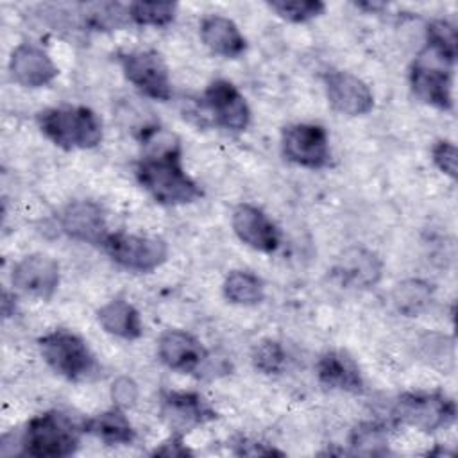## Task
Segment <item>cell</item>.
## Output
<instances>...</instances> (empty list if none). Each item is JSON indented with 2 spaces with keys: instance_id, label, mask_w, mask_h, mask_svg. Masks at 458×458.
Returning a JSON list of instances; mask_svg holds the SVG:
<instances>
[{
  "instance_id": "cell-27",
  "label": "cell",
  "mask_w": 458,
  "mask_h": 458,
  "mask_svg": "<svg viewBox=\"0 0 458 458\" xmlns=\"http://www.w3.org/2000/svg\"><path fill=\"white\" fill-rule=\"evenodd\" d=\"M267 5L283 20L293 23H304L326 11V4L320 0H270Z\"/></svg>"
},
{
  "instance_id": "cell-7",
  "label": "cell",
  "mask_w": 458,
  "mask_h": 458,
  "mask_svg": "<svg viewBox=\"0 0 458 458\" xmlns=\"http://www.w3.org/2000/svg\"><path fill=\"white\" fill-rule=\"evenodd\" d=\"M102 249L116 265L134 272H152L168 258L165 240L154 236L109 233Z\"/></svg>"
},
{
  "instance_id": "cell-13",
  "label": "cell",
  "mask_w": 458,
  "mask_h": 458,
  "mask_svg": "<svg viewBox=\"0 0 458 458\" xmlns=\"http://www.w3.org/2000/svg\"><path fill=\"white\" fill-rule=\"evenodd\" d=\"M324 86L329 106L345 116H363L374 107L370 88L356 75L333 70L324 75Z\"/></svg>"
},
{
  "instance_id": "cell-20",
  "label": "cell",
  "mask_w": 458,
  "mask_h": 458,
  "mask_svg": "<svg viewBox=\"0 0 458 458\" xmlns=\"http://www.w3.org/2000/svg\"><path fill=\"white\" fill-rule=\"evenodd\" d=\"M200 39L213 54L231 59L240 57L247 48V41L236 23L220 14H211L202 20Z\"/></svg>"
},
{
  "instance_id": "cell-24",
  "label": "cell",
  "mask_w": 458,
  "mask_h": 458,
  "mask_svg": "<svg viewBox=\"0 0 458 458\" xmlns=\"http://www.w3.org/2000/svg\"><path fill=\"white\" fill-rule=\"evenodd\" d=\"M224 295L234 304L252 306L263 301V281L247 270H233L224 281Z\"/></svg>"
},
{
  "instance_id": "cell-21",
  "label": "cell",
  "mask_w": 458,
  "mask_h": 458,
  "mask_svg": "<svg viewBox=\"0 0 458 458\" xmlns=\"http://www.w3.org/2000/svg\"><path fill=\"white\" fill-rule=\"evenodd\" d=\"M97 318L104 331L123 340H138L143 335L140 311L125 299H113L97 311Z\"/></svg>"
},
{
  "instance_id": "cell-4",
  "label": "cell",
  "mask_w": 458,
  "mask_h": 458,
  "mask_svg": "<svg viewBox=\"0 0 458 458\" xmlns=\"http://www.w3.org/2000/svg\"><path fill=\"white\" fill-rule=\"evenodd\" d=\"M38 347L47 365L70 381L89 379L98 363L88 344L68 329H54L38 338Z\"/></svg>"
},
{
  "instance_id": "cell-17",
  "label": "cell",
  "mask_w": 458,
  "mask_h": 458,
  "mask_svg": "<svg viewBox=\"0 0 458 458\" xmlns=\"http://www.w3.org/2000/svg\"><path fill=\"white\" fill-rule=\"evenodd\" d=\"M231 224L240 242H243L254 250L270 254L281 243L277 225L265 215L263 209L252 204L236 206L231 216Z\"/></svg>"
},
{
  "instance_id": "cell-18",
  "label": "cell",
  "mask_w": 458,
  "mask_h": 458,
  "mask_svg": "<svg viewBox=\"0 0 458 458\" xmlns=\"http://www.w3.org/2000/svg\"><path fill=\"white\" fill-rule=\"evenodd\" d=\"M381 259L363 247H351L338 258L333 272L347 288H370L381 279Z\"/></svg>"
},
{
  "instance_id": "cell-10",
  "label": "cell",
  "mask_w": 458,
  "mask_h": 458,
  "mask_svg": "<svg viewBox=\"0 0 458 458\" xmlns=\"http://www.w3.org/2000/svg\"><path fill=\"white\" fill-rule=\"evenodd\" d=\"M159 411L174 433L181 435L218 417L215 408L200 394L182 390H161Z\"/></svg>"
},
{
  "instance_id": "cell-26",
  "label": "cell",
  "mask_w": 458,
  "mask_h": 458,
  "mask_svg": "<svg viewBox=\"0 0 458 458\" xmlns=\"http://www.w3.org/2000/svg\"><path fill=\"white\" fill-rule=\"evenodd\" d=\"M177 4L174 2H132L129 4V18L134 25L166 27L175 20Z\"/></svg>"
},
{
  "instance_id": "cell-34",
  "label": "cell",
  "mask_w": 458,
  "mask_h": 458,
  "mask_svg": "<svg viewBox=\"0 0 458 458\" xmlns=\"http://www.w3.org/2000/svg\"><path fill=\"white\" fill-rule=\"evenodd\" d=\"M234 453L236 454H243V456H270V454H283V451L270 447L267 444L256 442V440H249V438H240L234 444Z\"/></svg>"
},
{
  "instance_id": "cell-8",
  "label": "cell",
  "mask_w": 458,
  "mask_h": 458,
  "mask_svg": "<svg viewBox=\"0 0 458 458\" xmlns=\"http://www.w3.org/2000/svg\"><path fill=\"white\" fill-rule=\"evenodd\" d=\"M125 79L143 95L166 102L172 97V82L165 59L156 50H132L118 54Z\"/></svg>"
},
{
  "instance_id": "cell-35",
  "label": "cell",
  "mask_w": 458,
  "mask_h": 458,
  "mask_svg": "<svg viewBox=\"0 0 458 458\" xmlns=\"http://www.w3.org/2000/svg\"><path fill=\"white\" fill-rule=\"evenodd\" d=\"M16 299H14V295L11 297L7 292H4V301H2V311H4V317H11V310H9V306L11 304H14L16 306V302H14Z\"/></svg>"
},
{
  "instance_id": "cell-1",
  "label": "cell",
  "mask_w": 458,
  "mask_h": 458,
  "mask_svg": "<svg viewBox=\"0 0 458 458\" xmlns=\"http://www.w3.org/2000/svg\"><path fill=\"white\" fill-rule=\"evenodd\" d=\"M147 150L138 159L134 174L138 182L165 206L190 204L202 197L199 184L184 172L181 161V147L174 134L156 131L145 138Z\"/></svg>"
},
{
  "instance_id": "cell-12",
  "label": "cell",
  "mask_w": 458,
  "mask_h": 458,
  "mask_svg": "<svg viewBox=\"0 0 458 458\" xmlns=\"http://www.w3.org/2000/svg\"><path fill=\"white\" fill-rule=\"evenodd\" d=\"M204 102L220 127L233 132H242L249 127V104L233 82L225 79L211 81L204 91Z\"/></svg>"
},
{
  "instance_id": "cell-5",
  "label": "cell",
  "mask_w": 458,
  "mask_h": 458,
  "mask_svg": "<svg viewBox=\"0 0 458 458\" xmlns=\"http://www.w3.org/2000/svg\"><path fill=\"white\" fill-rule=\"evenodd\" d=\"M454 59L424 47L410 68V84L422 102L442 109H453V66Z\"/></svg>"
},
{
  "instance_id": "cell-11",
  "label": "cell",
  "mask_w": 458,
  "mask_h": 458,
  "mask_svg": "<svg viewBox=\"0 0 458 458\" xmlns=\"http://www.w3.org/2000/svg\"><path fill=\"white\" fill-rule=\"evenodd\" d=\"M11 283L21 293L48 301L59 286V265L43 252L29 254L13 267Z\"/></svg>"
},
{
  "instance_id": "cell-23",
  "label": "cell",
  "mask_w": 458,
  "mask_h": 458,
  "mask_svg": "<svg viewBox=\"0 0 458 458\" xmlns=\"http://www.w3.org/2000/svg\"><path fill=\"white\" fill-rule=\"evenodd\" d=\"M79 23L88 30H118L131 23L129 5L118 2H88L77 7Z\"/></svg>"
},
{
  "instance_id": "cell-6",
  "label": "cell",
  "mask_w": 458,
  "mask_h": 458,
  "mask_svg": "<svg viewBox=\"0 0 458 458\" xmlns=\"http://www.w3.org/2000/svg\"><path fill=\"white\" fill-rule=\"evenodd\" d=\"M392 415L401 424L433 433L454 420L456 404L440 392H406L395 401Z\"/></svg>"
},
{
  "instance_id": "cell-31",
  "label": "cell",
  "mask_w": 458,
  "mask_h": 458,
  "mask_svg": "<svg viewBox=\"0 0 458 458\" xmlns=\"http://www.w3.org/2000/svg\"><path fill=\"white\" fill-rule=\"evenodd\" d=\"M431 157L440 172L451 179H456V147L451 141H437L431 148Z\"/></svg>"
},
{
  "instance_id": "cell-25",
  "label": "cell",
  "mask_w": 458,
  "mask_h": 458,
  "mask_svg": "<svg viewBox=\"0 0 458 458\" xmlns=\"http://www.w3.org/2000/svg\"><path fill=\"white\" fill-rule=\"evenodd\" d=\"M392 299L401 313L413 317L431 301V284L420 279H406L394 288Z\"/></svg>"
},
{
  "instance_id": "cell-16",
  "label": "cell",
  "mask_w": 458,
  "mask_h": 458,
  "mask_svg": "<svg viewBox=\"0 0 458 458\" xmlns=\"http://www.w3.org/2000/svg\"><path fill=\"white\" fill-rule=\"evenodd\" d=\"M9 72L13 81L23 88L48 86L59 75V68L48 52L34 43H20L13 50Z\"/></svg>"
},
{
  "instance_id": "cell-22",
  "label": "cell",
  "mask_w": 458,
  "mask_h": 458,
  "mask_svg": "<svg viewBox=\"0 0 458 458\" xmlns=\"http://www.w3.org/2000/svg\"><path fill=\"white\" fill-rule=\"evenodd\" d=\"M84 431L95 435L107 445L131 444L136 438V431L120 406H113L88 419L84 422Z\"/></svg>"
},
{
  "instance_id": "cell-30",
  "label": "cell",
  "mask_w": 458,
  "mask_h": 458,
  "mask_svg": "<svg viewBox=\"0 0 458 458\" xmlns=\"http://www.w3.org/2000/svg\"><path fill=\"white\" fill-rule=\"evenodd\" d=\"M426 45L456 61V29L445 20H435L426 29Z\"/></svg>"
},
{
  "instance_id": "cell-32",
  "label": "cell",
  "mask_w": 458,
  "mask_h": 458,
  "mask_svg": "<svg viewBox=\"0 0 458 458\" xmlns=\"http://www.w3.org/2000/svg\"><path fill=\"white\" fill-rule=\"evenodd\" d=\"M111 399L114 406L120 408L134 406V403L138 401V385L127 376L114 379V383L111 385Z\"/></svg>"
},
{
  "instance_id": "cell-28",
  "label": "cell",
  "mask_w": 458,
  "mask_h": 458,
  "mask_svg": "<svg viewBox=\"0 0 458 458\" xmlns=\"http://www.w3.org/2000/svg\"><path fill=\"white\" fill-rule=\"evenodd\" d=\"M386 429L379 422H363L354 428L351 445L358 454H379L385 451Z\"/></svg>"
},
{
  "instance_id": "cell-15",
  "label": "cell",
  "mask_w": 458,
  "mask_h": 458,
  "mask_svg": "<svg viewBox=\"0 0 458 458\" xmlns=\"http://www.w3.org/2000/svg\"><path fill=\"white\" fill-rule=\"evenodd\" d=\"M159 360L172 370L193 374L202 370L208 361L206 347L188 331L168 329L157 342Z\"/></svg>"
},
{
  "instance_id": "cell-33",
  "label": "cell",
  "mask_w": 458,
  "mask_h": 458,
  "mask_svg": "<svg viewBox=\"0 0 458 458\" xmlns=\"http://www.w3.org/2000/svg\"><path fill=\"white\" fill-rule=\"evenodd\" d=\"M150 454L152 456H166V458H184V456H191V451L182 442L181 433H172V437H168L165 442H161Z\"/></svg>"
},
{
  "instance_id": "cell-29",
  "label": "cell",
  "mask_w": 458,
  "mask_h": 458,
  "mask_svg": "<svg viewBox=\"0 0 458 458\" xmlns=\"http://www.w3.org/2000/svg\"><path fill=\"white\" fill-rule=\"evenodd\" d=\"M252 365L263 372V374H277L284 367L286 354L283 351V345L277 340L265 338L252 349Z\"/></svg>"
},
{
  "instance_id": "cell-14",
  "label": "cell",
  "mask_w": 458,
  "mask_h": 458,
  "mask_svg": "<svg viewBox=\"0 0 458 458\" xmlns=\"http://www.w3.org/2000/svg\"><path fill=\"white\" fill-rule=\"evenodd\" d=\"M61 229L72 240L100 245L106 242L109 231L102 208L93 200H73L59 215Z\"/></svg>"
},
{
  "instance_id": "cell-19",
  "label": "cell",
  "mask_w": 458,
  "mask_h": 458,
  "mask_svg": "<svg viewBox=\"0 0 458 458\" xmlns=\"http://www.w3.org/2000/svg\"><path fill=\"white\" fill-rule=\"evenodd\" d=\"M317 377L327 388L352 394L363 390L358 363L344 351H326L317 361Z\"/></svg>"
},
{
  "instance_id": "cell-2",
  "label": "cell",
  "mask_w": 458,
  "mask_h": 458,
  "mask_svg": "<svg viewBox=\"0 0 458 458\" xmlns=\"http://www.w3.org/2000/svg\"><path fill=\"white\" fill-rule=\"evenodd\" d=\"M84 424H77L59 410H48L32 417L20 435L23 454L34 458H64L81 445Z\"/></svg>"
},
{
  "instance_id": "cell-3",
  "label": "cell",
  "mask_w": 458,
  "mask_h": 458,
  "mask_svg": "<svg viewBox=\"0 0 458 458\" xmlns=\"http://www.w3.org/2000/svg\"><path fill=\"white\" fill-rule=\"evenodd\" d=\"M41 132L64 150H88L102 141V120L86 106H59L38 113Z\"/></svg>"
},
{
  "instance_id": "cell-9",
  "label": "cell",
  "mask_w": 458,
  "mask_h": 458,
  "mask_svg": "<svg viewBox=\"0 0 458 458\" xmlns=\"http://www.w3.org/2000/svg\"><path fill=\"white\" fill-rule=\"evenodd\" d=\"M281 148L288 161L304 168L320 170L331 161L327 131L318 123H292L284 127Z\"/></svg>"
}]
</instances>
